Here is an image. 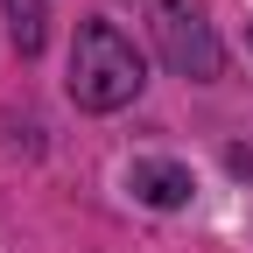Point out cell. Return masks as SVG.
Wrapping results in <instances>:
<instances>
[{"instance_id":"obj_1","label":"cell","mask_w":253,"mask_h":253,"mask_svg":"<svg viewBox=\"0 0 253 253\" xmlns=\"http://www.w3.org/2000/svg\"><path fill=\"white\" fill-rule=\"evenodd\" d=\"M71 99L84 113H120V106H134L141 99V84H148V63L141 49L120 36V21H84L78 28V42H71Z\"/></svg>"},{"instance_id":"obj_2","label":"cell","mask_w":253,"mask_h":253,"mask_svg":"<svg viewBox=\"0 0 253 253\" xmlns=\"http://www.w3.org/2000/svg\"><path fill=\"white\" fill-rule=\"evenodd\" d=\"M155 28H162V49H169L176 71L218 78V42H211V28L197 14H183V0H162V7H155Z\"/></svg>"},{"instance_id":"obj_3","label":"cell","mask_w":253,"mask_h":253,"mask_svg":"<svg viewBox=\"0 0 253 253\" xmlns=\"http://www.w3.org/2000/svg\"><path fill=\"white\" fill-rule=\"evenodd\" d=\"M134 190H141L148 204L176 211V204L190 197V169H176V162H134Z\"/></svg>"},{"instance_id":"obj_4","label":"cell","mask_w":253,"mask_h":253,"mask_svg":"<svg viewBox=\"0 0 253 253\" xmlns=\"http://www.w3.org/2000/svg\"><path fill=\"white\" fill-rule=\"evenodd\" d=\"M7 14H14V42H21V56H36V49H42V0H7Z\"/></svg>"}]
</instances>
